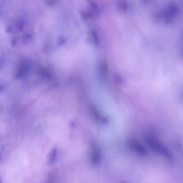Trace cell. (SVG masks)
Here are the masks:
<instances>
[{
    "label": "cell",
    "instance_id": "cell-1",
    "mask_svg": "<svg viewBox=\"0 0 183 183\" xmlns=\"http://www.w3.org/2000/svg\"><path fill=\"white\" fill-rule=\"evenodd\" d=\"M144 138L147 145L154 152L162 156L168 160H172L173 156L171 152L154 136L147 134L146 135Z\"/></svg>",
    "mask_w": 183,
    "mask_h": 183
},
{
    "label": "cell",
    "instance_id": "cell-2",
    "mask_svg": "<svg viewBox=\"0 0 183 183\" xmlns=\"http://www.w3.org/2000/svg\"><path fill=\"white\" fill-rule=\"evenodd\" d=\"M128 144L130 148L138 155L142 156H146L148 154L146 150L136 139L130 138L129 140Z\"/></svg>",
    "mask_w": 183,
    "mask_h": 183
},
{
    "label": "cell",
    "instance_id": "cell-3",
    "mask_svg": "<svg viewBox=\"0 0 183 183\" xmlns=\"http://www.w3.org/2000/svg\"><path fill=\"white\" fill-rule=\"evenodd\" d=\"M178 7L175 5H171L164 12L163 17L164 22L166 24L171 23L178 14Z\"/></svg>",
    "mask_w": 183,
    "mask_h": 183
},
{
    "label": "cell",
    "instance_id": "cell-4",
    "mask_svg": "<svg viewBox=\"0 0 183 183\" xmlns=\"http://www.w3.org/2000/svg\"><path fill=\"white\" fill-rule=\"evenodd\" d=\"M27 22V17L25 13L20 15L15 21L14 23L10 25L13 32L16 31L19 32L23 31L26 26Z\"/></svg>",
    "mask_w": 183,
    "mask_h": 183
},
{
    "label": "cell",
    "instance_id": "cell-5",
    "mask_svg": "<svg viewBox=\"0 0 183 183\" xmlns=\"http://www.w3.org/2000/svg\"><path fill=\"white\" fill-rule=\"evenodd\" d=\"M89 6L90 9V16H97L99 14L98 7L96 4L92 1L89 0Z\"/></svg>",
    "mask_w": 183,
    "mask_h": 183
},
{
    "label": "cell",
    "instance_id": "cell-6",
    "mask_svg": "<svg viewBox=\"0 0 183 183\" xmlns=\"http://www.w3.org/2000/svg\"><path fill=\"white\" fill-rule=\"evenodd\" d=\"M118 7L120 11L125 12L127 9V5L124 0H119L117 3Z\"/></svg>",
    "mask_w": 183,
    "mask_h": 183
},
{
    "label": "cell",
    "instance_id": "cell-7",
    "mask_svg": "<svg viewBox=\"0 0 183 183\" xmlns=\"http://www.w3.org/2000/svg\"><path fill=\"white\" fill-rule=\"evenodd\" d=\"M59 0H45V2L49 6H53L58 3Z\"/></svg>",
    "mask_w": 183,
    "mask_h": 183
},
{
    "label": "cell",
    "instance_id": "cell-8",
    "mask_svg": "<svg viewBox=\"0 0 183 183\" xmlns=\"http://www.w3.org/2000/svg\"><path fill=\"white\" fill-rule=\"evenodd\" d=\"M144 1H145V2H147V1H148V0H144Z\"/></svg>",
    "mask_w": 183,
    "mask_h": 183
}]
</instances>
